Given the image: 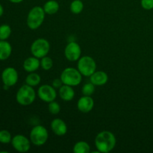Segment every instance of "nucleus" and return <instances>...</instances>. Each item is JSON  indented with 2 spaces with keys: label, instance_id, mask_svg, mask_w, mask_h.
<instances>
[{
  "label": "nucleus",
  "instance_id": "f257e3e1",
  "mask_svg": "<svg viewBox=\"0 0 153 153\" xmlns=\"http://www.w3.org/2000/svg\"><path fill=\"white\" fill-rule=\"evenodd\" d=\"M117 139L114 134L109 131L98 133L95 138V146L97 150L102 153H108L114 149Z\"/></svg>",
  "mask_w": 153,
  "mask_h": 153
},
{
  "label": "nucleus",
  "instance_id": "f03ea898",
  "mask_svg": "<svg viewBox=\"0 0 153 153\" xmlns=\"http://www.w3.org/2000/svg\"><path fill=\"white\" fill-rule=\"evenodd\" d=\"M45 13L43 7L35 6L28 12L26 18L27 26L31 30H36L41 26L45 19Z\"/></svg>",
  "mask_w": 153,
  "mask_h": 153
},
{
  "label": "nucleus",
  "instance_id": "7ed1b4c3",
  "mask_svg": "<svg viewBox=\"0 0 153 153\" xmlns=\"http://www.w3.org/2000/svg\"><path fill=\"white\" fill-rule=\"evenodd\" d=\"M36 99V93L33 87L24 85L19 88L16 94V100L20 105L28 106L32 104Z\"/></svg>",
  "mask_w": 153,
  "mask_h": 153
},
{
  "label": "nucleus",
  "instance_id": "20e7f679",
  "mask_svg": "<svg viewBox=\"0 0 153 153\" xmlns=\"http://www.w3.org/2000/svg\"><path fill=\"white\" fill-rule=\"evenodd\" d=\"M60 79L64 85L75 87L82 82V75L78 69L73 67H67L61 73Z\"/></svg>",
  "mask_w": 153,
  "mask_h": 153
},
{
  "label": "nucleus",
  "instance_id": "39448f33",
  "mask_svg": "<svg viewBox=\"0 0 153 153\" xmlns=\"http://www.w3.org/2000/svg\"><path fill=\"white\" fill-rule=\"evenodd\" d=\"M77 69L81 74L85 77H90L97 70V63L91 56L85 55L78 61Z\"/></svg>",
  "mask_w": 153,
  "mask_h": 153
},
{
  "label": "nucleus",
  "instance_id": "423d86ee",
  "mask_svg": "<svg viewBox=\"0 0 153 153\" xmlns=\"http://www.w3.org/2000/svg\"><path fill=\"white\" fill-rule=\"evenodd\" d=\"M30 140L34 145L37 146H43L49 138V133L47 129L41 125H37L33 127L30 132Z\"/></svg>",
  "mask_w": 153,
  "mask_h": 153
},
{
  "label": "nucleus",
  "instance_id": "0eeeda50",
  "mask_svg": "<svg viewBox=\"0 0 153 153\" xmlns=\"http://www.w3.org/2000/svg\"><path fill=\"white\" fill-rule=\"evenodd\" d=\"M30 49L33 56L40 59L48 55L50 50V44L46 39L38 38L31 43Z\"/></svg>",
  "mask_w": 153,
  "mask_h": 153
},
{
  "label": "nucleus",
  "instance_id": "6e6552de",
  "mask_svg": "<svg viewBox=\"0 0 153 153\" xmlns=\"http://www.w3.org/2000/svg\"><path fill=\"white\" fill-rule=\"evenodd\" d=\"M31 140L22 134H16L12 137L11 145L19 152H27L31 148Z\"/></svg>",
  "mask_w": 153,
  "mask_h": 153
},
{
  "label": "nucleus",
  "instance_id": "1a4fd4ad",
  "mask_svg": "<svg viewBox=\"0 0 153 153\" xmlns=\"http://www.w3.org/2000/svg\"><path fill=\"white\" fill-rule=\"evenodd\" d=\"M64 55L68 61L74 62L79 61L82 55V49L78 43L75 41L70 42L64 49Z\"/></svg>",
  "mask_w": 153,
  "mask_h": 153
},
{
  "label": "nucleus",
  "instance_id": "9d476101",
  "mask_svg": "<svg viewBox=\"0 0 153 153\" xmlns=\"http://www.w3.org/2000/svg\"><path fill=\"white\" fill-rule=\"evenodd\" d=\"M37 96L42 101L49 103L55 101L57 97V92L52 85H43L37 90Z\"/></svg>",
  "mask_w": 153,
  "mask_h": 153
},
{
  "label": "nucleus",
  "instance_id": "9b49d317",
  "mask_svg": "<svg viewBox=\"0 0 153 153\" xmlns=\"http://www.w3.org/2000/svg\"><path fill=\"white\" fill-rule=\"evenodd\" d=\"M18 79H19L18 73L16 69L13 67H6L1 73V81L3 85H7L9 88L16 85L18 82Z\"/></svg>",
  "mask_w": 153,
  "mask_h": 153
},
{
  "label": "nucleus",
  "instance_id": "f8f14e48",
  "mask_svg": "<svg viewBox=\"0 0 153 153\" xmlns=\"http://www.w3.org/2000/svg\"><path fill=\"white\" fill-rule=\"evenodd\" d=\"M94 107V100L91 96H82L77 102V108L82 113L87 114L93 110Z\"/></svg>",
  "mask_w": 153,
  "mask_h": 153
},
{
  "label": "nucleus",
  "instance_id": "ddd939ff",
  "mask_svg": "<svg viewBox=\"0 0 153 153\" xmlns=\"http://www.w3.org/2000/svg\"><path fill=\"white\" fill-rule=\"evenodd\" d=\"M50 127L54 134L57 136H64L67 132V126L63 120L56 118L51 122Z\"/></svg>",
  "mask_w": 153,
  "mask_h": 153
},
{
  "label": "nucleus",
  "instance_id": "4468645a",
  "mask_svg": "<svg viewBox=\"0 0 153 153\" xmlns=\"http://www.w3.org/2000/svg\"><path fill=\"white\" fill-rule=\"evenodd\" d=\"M90 81L95 86H102L105 85L108 81V76L104 71H97L96 70L91 76Z\"/></svg>",
  "mask_w": 153,
  "mask_h": 153
},
{
  "label": "nucleus",
  "instance_id": "2eb2a0df",
  "mask_svg": "<svg viewBox=\"0 0 153 153\" xmlns=\"http://www.w3.org/2000/svg\"><path fill=\"white\" fill-rule=\"evenodd\" d=\"M22 66H23V69L26 72L33 73V72L37 71L40 67V61L39 58L34 56L29 57L24 61Z\"/></svg>",
  "mask_w": 153,
  "mask_h": 153
},
{
  "label": "nucleus",
  "instance_id": "dca6fc26",
  "mask_svg": "<svg viewBox=\"0 0 153 153\" xmlns=\"http://www.w3.org/2000/svg\"><path fill=\"white\" fill-rule=\"evenodd\" d=\"M59 96L61 100H63L64 101L70 102L74 99L75 91L72 86L63 85L59 88Z\"/></svg>",
  "mask_w": 153,
  "mask_h": 153
},
{
  "label": "nucleus",
  "instance_id": "f3484780",
  "mask_svg": "<svg viewBox=\"0 0 153 153\" xmlns=\"http://www.w3.org/2000/svg\"><path fill=\"white\" fill-rule=\"evenodd\" d=\"M12 53V46L7 40H0V61L8 59Z\"/></svg>",
  "mask_w": 153,
  "mask_h": 153
},
{
  "label": "nucleus",
  "instance_id": "a211bd4d",
  "mask_svg": "<svg viewBox=\"0 0 153 153\" xmlns=\"http://www.w3.org/2000/svg\"><path fill=\"white\" fill-rule=\"evenodd\" d=\"M43 10L46 14L53 15L59 10V3L55 0H49L43 5Z\"/></svg>",
  "mask_w": 153,
  "mask_h": 153
},
{
  "label": "nucleus",
  "instance_id": "6ab92c4d",
  "mask_svg": "<svg viewBox=\"0 0 153 153\" xmlns=\"http://www.w3.org/2000/svg\"><path fill=\"white\" fill-rule=\"evenodd\" d=\"M40 81H41V77L40 76V75L36 73L35 72L29 73V74L25 78V84L29 85V86L33 87V88L37 86L40 83Z\"/></svg>",
  "mask_w": 153,
  "mask_h": 153
},
{
  "label": "nucleus",
  "instance_id": "aec40b11",
  "mask_svg": "<svg viewBox=\"0 0 153 153\" xmlns=\"http://www.w3.org/2000/svg\"><path fill=\"white\" fill-rule=\"evenodd\" d=\"M74 153H89L91 152V146L86 141H79L73 146Z\"/></svg>",
  "mask_w": 153,
  "mask_h": 153
},
{
  "label": "nucleus",
  "instance_id": "412c9836",
  "mask_svg": "<svg viewBox=\"0 0 153 153\" xmlns=\"http://www.w3.org/2000/svg\"><path fill=\"white\" fill-rule=\"evenodd\" d=\"M70 11L74 14H79L82 13L84 9V4L82 0H73L70 6Z\"/></svg>",
  "mask_w": 153,
  "mask_h": 153
},
{
  "label": "nucleus",
  "instance_id": "4be33fe9",
  "mask_svg": "<svg viewBox=\"0 0 153 153\" xmlns=\"http://www.w3.org/2000/svg\"><path fill=\"white\" fill-rule=\"evenodd\" d=\"M11 34V28L9 25L3 24L0 25V40H6Z\"/></svg>",
  "mask_w": 153,
  "mask_h": 153
},
{
  "label": "nucleus",
  "instance_id": "5701e85b",
  "mask_svg": "<svg viewBox=\"0 0 153 153\" xmlns=\"http://www.w3.org/2000/svg\"><path fill=\"white\" fill-rule=\"evenodd\" d=\"M40 67L44 70H49L53 67V60L47 55L40 58Z\"/></svg>",
  "mask_w": 153,
  "mask_h": 153
},
{
  "label": "nucleus",
  "instance_id": "b1692460",
  "mask_svg": "<svg viewBox=\"0 0 153 153\" xmlns=\"http://www.w3.org/2000/svg\"><path fill=\"white\" fill-rule=\"evenodd\" d=\"M12 136L10 131L2 129L0 131V143L3 144H7L11 143Z\"/></svg>",
  "mask_w": 153,
  "mask_h": 153
},
{
  "label": "nucleus",
  "instance_id": "393cba45",
  "mask_svg": "<svg viewBox=\"0 0 153 153\" xmlns=\"http://www.w3.org/2000/svg\"><path fill=\"white\" fill-rule=\"evenodd\" d=\"M95 92V85L92 82L86 83L82 88V93L84 96H92Z\"/></svg>",
  "mask_w": 153,
  "mask_h": 153
},
{
  "label": "nucleus",
  "instance_id": "a878e982",
  "mask_svg": "<svg viewBox=\"0 0 153 153\" xmlns=\"http://www.w3.org/2000/svg\"><path fill=\"white\" fill-rule=\"evenodd\" d=\"M48 110H49V113L52 114H58L60 111H61V106H60L59 103L57 102H49V105H48Z\"/></svg>",
  "mask_w": 153,
  "mask_h": 153
},
{
  "label": "nucleus",
  "instance_id": "bb28decb",
  "mask_svg": "<svg viewBox=\"0 0 153 153\" xmlns=\"http://www.w3.org/2000/svg\"><path fill=\"white\" fill-rule=\"evenodd\" d=\"M140 4L145 10H149L153 9V0H141Z\"/></svg>",
  "mask_w": 153,
  "mask_h": 153
},
{
  "label": "nucleus",
  "instance_id": "cd10ccee",
  "mask_svg": "<svg viewBox=\"0 0 153 153\" xmlns=\"http://www.w3.org/2000/svg\"><path fill=\"white\" fill-rule=\"evenodd\" d=\"M64 85L61 79H55L52 82V85L55 89H59L62 85Z\"/></svg>",
  "mask_w": 153,
  "mask_h": 153
},
{
  "label": "nucleus",
  "instance_id": "c85d7f7f",
  "mask_svg": "<svg viewBox=\"0 0 153 153\" xmlns=\"http://www.w3.org/2000/svg\"><path fill=\"white\" fill-rule=\"evenodd\" d=\"M8 1L12 3H14V4H19V3L22 2L23 0H8Z\"/></svg>",
  "mask_w": 153,
  "mask_h": 153
},
{
  "label": "nucleus",
  "instance_id": "c756f323",
  "mask_svg": "<svg viewBox=\"0 0 153 153\" xmlns=\"http://www.w3.org/2000/svg\"><path fill=\"white\" fill-rule=\"evenodd\" d=\"M3 13H4V7H3V6L0 4V17L2 16Z\"/></svg>",
  "mask_w": 153,
  "mask_h": 153
}]
</instances>
